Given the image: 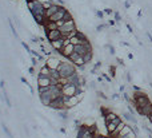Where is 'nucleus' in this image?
<instances>
[{"label":"nucleus","instance_id":"f257e3e1","mask_svg":"<svg viewBox=\"0 0 152 138\" xmlns=\"http://www.w3.org/2000/svg\"><path fill=\"white\" fill-rule=\"evenodd\" d=\"M58 71L60 74V78H68V76H71L72 74L76 73V66L71 60H68V62L62 60L60 66L58 67Z\"/></svg>","mask_w":152,"mask_h":138},{"label":"nucleus","instance_id":"f03ea898","mask_svg":"<svg viewBox=\"0 0 152 138\" xmlns=\"http://www.w3.org/2000/svg\"><path fill=\"white\" fill-rule=\"evenodd\" d=\"M59 30L62 31L63 38H68V35L71 34L72 31L77 30V28H76L75 20H73V19H69V20L64 21V23H63V26H60V27H59Z\"/></svg>","mask_w":152,"mask_h":138},{"label":"nucleus","instance_id":"7ed1b4c3","mask_svg":"<svg viewBox=\"0 0 152 138\" xmlns=\"http://www.w3.org/2000/svg\"><path fill=\"white\" fill-rule=\"evenodd\" d=\"M81 98H83V93H79L76 95H72V97H66L64 95V106H66V109L68 110V109L75 107L81 101Z\"/></svg>","mask_w":152,"mask_h":138},{"label":"nucleus","instance_id":"20e7f679","mask_svg":"<svg viewBox=\"0 0 152 138\" xmlns=\"http://www.w3.org/2000/svg\"><path fill=\"white\" fill-rule=\"evenodd\" d=\"M48 107H51V109H53V110H56V111H59V110H67L66 106H64V95L62 94L60 97L55 98V99H52Z\"/></svg>","mask_w":152,"mask_h":138},{"label":"nucleus","instance_id":"39448f33","mask_svg":"<svg viewBox=\"0 0 152 138\" xmlns=\"http://www.w3.org/2000/svg\"><path fill=\"white\" fill-rule=\"evenodd\" d=\"M45 35H47V39L48 42H53V40H58V39L63 38V34L59 28L58 30H44Z\"/></svg>","mask_w":152,"mask_h":138},{"label":"nucleus","instance_id":"423d86ee","mask_svg":"<svg viewBox=\"0 0 152 138\" xmlns=\"http://www.w3.org/2000/svg\"><path fill=\"white\" fill-rule=\"evenodd\" d=\"M45 63H47V66H48L51 70H58V67L60 66L62 60L55 55H49L48 58H47V60H45Z\"/></svg>","mask_w":152,"mask_h":138},{"label":"nucleus","instance_id":"0eeeda50","mask_svg":"<svg viewBox=\"0 0 152 138\" xmlns=\"http://www.w3.org/2000/svg\"><path fill=\"white\" fill-rule=\"evenodd\" d=\"M68 12L67 11V8L66 7H60L59 8V11L56 12V14H53L51 17H48V20H52V21H59V20H63L64 19V16H66V14Z\"/></svg>","mask_w":152,"mask_h":138},{"label":"nucleus","instance_id":"6e6552de","mask_svg":"<svg viewBox=\"0 0 152 138\" xmlns=\"http://www.w3.org/2000/svg\"><path fill=\"white\" fill-rule=\"evenodd\" d=\"M73 51H75V46H73L72 43H68V44H64V47H63L59 52H60V55L62 56H64V58L68 59L69 55H71Z\"/></svg>","mask_w":152,"mask_h":138},{"label":"nucleus","instance_id":"1a4fd4ad","mask_svg":"<svg viewBox=\"0 0 152 138\" xmlns=\"http://www.w3.org/2000/svg\"><path fill=\"white\" fill-rule=\"evenodd\" d=\"M120 122H123V121H121L120 117H118V118H115L114 121H111V122H108V123H105V130H107V134H111V133H112L115 129L118 128V125L120 123Z\"/></svg>","mask_w":152,"mask_h":138},{"label":"nucleus","instance_id":"9d476101","mask_svg":"<svg viewBox=\"0 0 152 138\" xmlns=\"http://www.w3.org/2000/svg\"><path fill=\"white\" fill-rule=\"evenodd\" d=\"M39 98H40V102H42L44 106H49V103H51V101H52V95H51V91H49V89L47 90L45 93L39 94Z\"/></svg>","mask_w":152,"mask_h":138},{"label":"nucleus","instance_id":"9b49d317","mask_svg":"<svg viewBox=\"0 0 152 138\" xmlns=\"http://www.w3.org/2000/svg\"><path fill=\"white\" fill-rule=\"evenodd\" d=\"M52 85L51 76H43V75H38V86L39 87H48Z\"/></svg>","mask_w":152,"mask_h":138},{"label":"nucleus","instance_id":"f8f14e48","mask_svg":"<svg viewBox=\"0 0 152 138\" xmlns=\"http://www.w3.org/2000/svg\"><path fill=\"white\" fill-rule=\"evenodd\" d=\"M135 109H136V111H138L140 115L147 117V115H149V114L152 113V103L145 105V106H143V107H135Z\"/></svg>","mask_w":152,"mask_h":138},{"label":"nucleus","instance_id":"ddd939ff","mask_svg":"<svg viewBox=\"0 0 152 138\" xmlns=\"http://www.w3.org/2000/svg\"><path fill=\"white\" fill-rule=\"evenodd\" d=\"M49 44H51V47L53 50H58V51H60V50L64 47V44H66V38H60V39H58V40L49 42Z\"/></svg>","mask_w":152,"mask_h":138},{"label":"nucleus","instance_id":"4468645a","mask_svg":"<svg viewBox=\"0 0 152 138\" xmlns=\"http://www.w3.org/2000/svg\"><path fill=\"white\" fill-rule=\"evenodd\" d=\"M62 7V6H59V4H52L49 8H47L45 10V16L47 17H51L53 14H56L58 11H59V8Z\"/></svg>","mask_w":152,"mask_h":138},{"label":"nucleus","instance_id":"2eb2a0df","mask_svg":"<svg viewBox=\"0 0 152 138\" xmlns=\"http://www.w3.org/2000/svg\"><path fill=\"white\" fill-rule=\"evenodd\" d=\"M49 74H51V69H49L48 66L45 64V66H43V67H40V69H39V73H38V75L49 76Z\"/></svg>","mask_w":152,"mask_h":138},{"label":"nucleus","instance_id":"dca6fc26","mask_svg":"<svg viewBox=\"0 0 152 138\" xmlns=\"http://www.w3.org/2000/svg\"><path fill=\"white\" fill-rule=\"evenodd\" d=\"M119 115L116 113H114V111H110V113L104 117V123H108V122H111V121H114L115 118H118Z\"/></svg>","mask_w":152,"mask_h":138},{"label":"nucleus","instance_id":"f3484780","mask_svg":"<svg viewBox=\"0 0 152 138\" xmlns=\"http://www.w3.org/2000/svg\"><path fill=\"white\" fill-rule=\"evenodd\" d=\"M58 28H59L58 23H56V21H52V20H48L44 26V30H58Z\"/></svg>","mask_w":152,"mask_h":138},{"label":"nucleus","instance_id":"a211bd4d","mask_svg":"<svg viewBox=\"0 0 152 138\" xmlns=\"http://www.w3.org/2000/svg\"><path fill=\"white\" fill-rule=\"evenodd\" d=\"M123 117H124L128 122H132L134 125H136V123H138V121H136V118L134 117V114H131V113H123Z\"/></svg>","mask_w":152,"mask_h":138},{"label":"nucleus","instance_id":"6ab92c4d","mask_svg":"<svg viewBox=\"0 0 152 138\" xmlns=\"http://www.w3.org/2000/svg\"><path fill=\"white\" fill-rule=\"evenodd\" d=\"M83 59H84V62H86V64H88V63L92 60V51H88L87 54H84Z\"/></svg>","mask_w":152,"mask_h":138},{"label":"nucleus","instance_id":"aec40b11","mask_svg":"<svg viewBox=\"0 0 152 138\" xmlns=\"http://www.w3.org/2000/svg\"><path fill=\"white\" fill-rule=\"evenodd\" d=\"M49 76H51V79H56L59 80L60 79V74L58 70H51V74H49Z\"/></svg>","mask_w":152,"mask_h":138},{"label":"nucleus","instance_id":"412c9836","mask_svg":"<svg viewBox=\"0 0 152 138\" xmlns=\"http://www.w3.org/2000/svg\"><path fill=\"white\" fill-rule=\"evenodd\" d=\"M8 23H10V27H11V31H12V34L15 35V38H17L19 39V35H17V31H16V28H15V26H14V23H12V20H8Z\"/></svg>","mask_w":152,"mask_h":138},{"label":"nucleus","instance_id":"4be33fe9","mask_svg":"<svg viewBox=\"0 0 152 138\" xmlns=\"http://www.w3.org/2000/svg\"><path fill=\"white\" fill-rule=\"evenodd\" d=\"M58 113H59V117L62 118V119H64V121H67V119H68V114H67V110H59Z\"/></svg>","mask_w":152,"mask_h":138},{"label":"nucleus","instance_id":"5701e85b","mask_svg":"<svg viewBox=\"0 0 152 138\" xmlns=\"http://www.w3.org/2000/svg\"><path fill=\"white\" fill-rule=\"evenodd\" d=\"M1 128H3V130L5 131V134L8 135V138H14V137H12V133L10 131V129H8L7 125H5V123H1Z\"/></svg>","mask_w":152,"mask_h":138},{"label":"nucleus","instance_id":"b1692460","mask_svg":"<svg viewBox=\"0 0 152 138\" xmlns=\"http://www.w3.org/2000/svg\"><path fill=\"white\" fill-rule=\"evenodd\" d=\"M3 98L4 99H5V103H7V106L8 107H11V101H10V97H8V94H7V91H5V90H3Z\"/></svg>","mask_w":152,"mask_h":138},{"label":"nucleus","instance_id":"393cba45","mask_svg":"<svg viewBox=\"0 0 152 138\" xmlns=\"http://www.w3.org/2000/svg\"><path fill=\"white\" fill-rule=\"evenodd\" d=\"M119 138H136V131L132 130L131 133H128V134L123 135V137H119Z\"/></svg>","mask_w":152,"mask_h":138},{"label":"nucleus","instance_id":"a878e982","mask_svg":"<svg viewBox=\"0 0 152 138\" xmlns=\"http://www.w3.org/2000/svg\"><path fill=\"white\" fill-rule=\"evenodd\" d=\"M21 46L24 47V49H25V51H27V52H29V54H31V52H32V50L29 49V46H28L27 43H25V42H21Z\"/></svg>","mask_w":152,"mask_h":138},{"label":"nucleus","instance_id":"bb28decb","mask_svg":"<svg viewBox=\"0 0 152 138\" xmlns=\"http://www.w3.org/2000/svg\"><path fill=\"white\" fill-rule=\"evenodd\" d=\"M110 74H111V76L116 75V67H115V66H111L110 67Z\"/></svg>","mask_w":152,"mask_h":138},{"label":"nucleus","instance_id":"cd10ccee","mask_svg":"<svg viewBox=\"0 0 152 138\" xmlns=\"http://www.w3.org/2000/svg\"><path fill=\"white\" fill-rule=\"evenodd\" d=\"M114 16H115V21H120L121 20V16H120V14H119L118 11L114 12Z\"/></svg>","mask_w":152,"mask_h":138},{"label":"nucleus","instance_id":"c85d7f7f","mask_svg":"<svg viewBox=\"0 0 152 138\" xmlns=\"http://www.w3.org/2000/svg\"><path fill=\"white\" fill-rule=\"evenodd\" d=\"M105 27H107V24H99V26L96 27V31H97V32H100V31H103V30H104Z\"/></svg>","mask_w":152,"mask_h":138},{"label":"nucleus","instance_id":"c756f323","mask_svg":"<svg viewBox=\"0 0 152 138\" xmlns=\"http://www.w3.org/2000/svg\"><path fill=\"white\" fill-rule=\"evenodd\" d=\"M123 97H124V99L127 101L128 103H132V101H131V98H129V95H128L127 93H123Z\"/></svg>","mask_w":152,"mask_h":138},{"label":"nucleus","instance_id":"7c9ffc66","mask_svg":"<svg viewBox=\"0 0 152 138\" xmlns=\"http://www.w3.org/2000/svg\"><path fill=\"white\" fill-rule=\"evenodd\" d=\"M96 16L99 19H103L104 17V11H96Z\"/></svg>","mask_w":152,"mask_h":138},{"label":"nucleus","instance_id":"2f4dec72","mask_svg":"<svg viewBox=\"0 0 152 138\" xmlns=\"http://www.w3.org/2000/svg\"><path fill=\"white\" fill-rule=\"evenodd\" d=\"M43 6H44V8L47 10V8H49L52 6V3L51 1H43Z\"/></svg>","mask_w":152,"mask_h":138},{"label":"nucleus","instance_id":"473e14b6","mask_svg":"<svg viewBox=\"0 0 152 138\" xmlns=\"http://www.w3.org/2000/svg\"><path fill=\"white\" fill-rule=\"evenodd\" d=\"M104 14H105V15H111V14H114V11L111 10V8H105V10H104Z\"/></svg>","mask_w":152,"mask_h":138},{"label":"nucleus","instance_id":"72a5a7b5","mask_svg":"<svg viewBox=\"0 0 152 138\" xmlns=\"http://www.w3.org/2000/svg\"><path fill=\"white\" fill-rule=\"evenodd\" d=\"M105 47H107V49L110 50V52H111V54L114 55V54H115V49H114V47H112V46H110V44H108V46H105Z\"/></svg>","mask_w":152,"mask_h":138},{"label":"nucleus","instance_id":"f704fd0d","mask_svg":"<svg viewBox=\"0 0 152 138\" xmlns=\"http://www.w3.org/2000/svg\"><path fill=\"white\" fill-rule=\"evenodd\" d=\"M97 95H99L100 98H103V99H107V95H104L103 91H97Z\"/></svg>","mask_w":152,"mask_h":138},{"label":"nucleus","instance_id":"c9c22d12","mask_svg":"<svg viewBox=\"0 0 152 138\" xmlns=\"http://www.w3.org/2000/svg\"><path fill=\"white\" fill-rule=\"evenodd\" d=\"M143 129H144L145 131H147V133H148V134H152V130L149 128H147V126H145V125H143Z\"/></svg>","mask_w":152,"mask_h":138},{"label":"nucleus","instance_id":"e433bc0d","mask_svg":"<svg viewBox=\"0 0 152 138\" xmlns=\"http://www.w3.org/2000/svg\"><path fill=\"white\" fill-rule=\"evenodd\" d=\"M100 67H101V62H96V64L93 66V69H95V70H97V69H100Z\"/></svg>","mask_w":152,"mask_h":138},{"label":"nucleus","instance_id":"4c0bfd02","mask_svg":"<svg viewBox=\"0 0 152 138\" xmlns=\"http://www.w3.org/2000/svg\"><path fill=\"white\" fill-rule=\"evenodd\" d=\"M103 78H104L105 80H107V82H111V78L107 75V74H103Z\"/></svg>","mask_w":152,"mask_h":138},{"label":"nucleus","instance_id":"58836bf2","mask_svg":"<svg viewBox=\"0 0 152 138\" xmlns=\"http://www.w3.org/2000/svg\"><path fill=\"white\" fill-rule=\"evenodd\" d=\"M125 78H127V80H128V82H132V78H131V74H129V73H127Z\"/></svg>","mask_w":152,"mask_h":138},{"label":"nucleus","instance_id":"ea45409f","mask_svg":"<svg viewBox=\"0 0 152 138\" xmlns=\"http://www.w3.org/2000/svg\"><path fill=\"white\" fill-rule=\"evenodd\" d=\"M124 7H125V8H129V7H131V1H129V0L124 3Z\"/></svg>","mask_w":152,"mask_h":138},{"label":"nucleus","instance_id":"a19ab883","mask_svg":"<svg viewBox=\"0 0 152 138\" xmlns=\"http://www.w3.org/2000/svg\"><path fill=\"white\" fill-rule=\"evenodd\" d=\"M29 74L35 75V67H34V66H32V67H29Z\"/></svg>","mask_w":152,"mask_h":138},{"label":"nucleus","instance_id":"79ce46f5","mask_svg":"<svg viewBox=\"0 0 152 138\" xmlns=\"http://www.w3.org/2000/svg\"><path fill=\"white\" fill-rule=\"evenodd\" d=\"M147 118H148V121H149V123L152 125V113L149 114V115H147Z\"/></svg>","mask_w":152,"mask_h":138},{"label":"nucleus","instance_id":"37998d69","mask_svg":"<svg viewBox=\"0 0 152 138\" xmlns=\"http://www.w3.org/2000/svg\"><path fill=\"white\" fill-rule=\"evenodd\" d=\"M147 36H148V39H149V42L152 43V35L149 34V32H147Z\"/></svg>","mask_w":152,"mask_h":138},{"label":"nucleus","instance_id":"c03bdc74","mask_svg":"<svg viewBox=\"0 0 152 138\" xmlns=\"http://www.w3.org/2000/svg\"><path fill=\"white\" fill-rule=\"evenodd\" d=\"M116 60H118V63H119V64H121V66H124V63H123V60H121V59H116Z\"/></svg>","mask_w":152,"mask_h":138},{"label":"nucleus","instance_id":"a18cd8bd","mask_svg":"<svg viewBox=\"0 0 152 138\" xmlns=\"http://www.w3.org/2000/svg\"><path fill=\"white\" fill-rule=\"evenodd\" d=\"M96 138H111L110 135H99V137H96Z\"/></svg>","mask_w":152,"mask_h":138},{"label":"nucleus","instance_id":"49530a36","mask_svg":"<svg viewBox=\"0 0 152 138\" xmlns=\"http://www.w3.org/2000/svg\"><path fill=\"white\" fill-rule=\"evenodd\" d=\"M134 90H135V91H140L142 89H140V87H138V86H134Z\"/></svg>","mask_w":152,"mask_h":138},{"label":"nucleus","instance_id":"de8ad7c7","mask_svg":"<svg viewBox=\"0 0 152 138\" xmlns=\"http://www.w3.org/2000/svg\"><path fill=\"white\" fill-rule=\"evenodd\" d=\"M127 28H128V31H129V32H132V27L129 24H127Z\"/></svg>","mask_w":152,"mask_h":138},{"label":"nucleus","instance_id":"09e8293b","mask_svg":"<svg viewBox=\"0 0 152 138\" xmlns=\"http://www.w3.org/2000/svg\"><path fill=\"white\" fill-rule=\"evenodd\" d=\"M110 26H115V20H110V23H108Z\"/></svg>","mask_w":152,"mask_h":138},{"label":"nucleus","instance_id":"8fccbe9b","mask_svg":"<svg viewBox=\"0 0 152 138\" xmlns=\"http://www.w3.org/2000/svg\"><path fill=\"white\" fill-rule=\"evenodd\" d=\"M32 42H34V43H38V42H39V38H34V39H32Z\"/></svg>","mask_w":152,"mask_h":138},{"label":"nucleus","instance_id":"3c124183","mask_svg":"<svg viewBox=\"0 0 152 138\" xmlns=\"http://www.w3.org/2000/svg\"><path fill=\"white\" fill-rule=\"evenodd\" d=\"M112 98H114V99H118L119 95H118V94H114V95H112Z\"/></svg>","mask_w":152,"mask_h":138},{"label":"nucleus","instance_id":"603ef678","mask_svg":"<svg viewBox=\"0 0 152 138\" xmlns=\"http://www.w3.org/2000/svg\"><path fill=\"white\" fill-rule=\"evenodd\" d=\"M25 1H27V4H28V3H31V1H34V0H25Z\"/></svg>","mask_w":152,"mask_h":138},{"label":"nucleus","instance_id":"864d4df0","mask_svg":"<svg viewBox=\"0 0 152 138\" xmlns=\"http://www.w3.org/2000/svg\"><path fill=\"white\" fill-rule=\"evenodd\" d=\"M148 138H152V134H148Z\"/></svg>","mask_w":152,"mask_h":138},{"label":"nucleus","instance_id":"5fc2aeb1","mask_svg":"<svg viewBox=\"0 0 152 138\" xmlns=\"http://www.w3.org/2000/svg\"><path fill=\"white\" fill-rule=\"evenodd\" d=\"M151 87H152V83H151Z\"/></svg>","mask_w":152,"mask_h":138}]
</instances>
